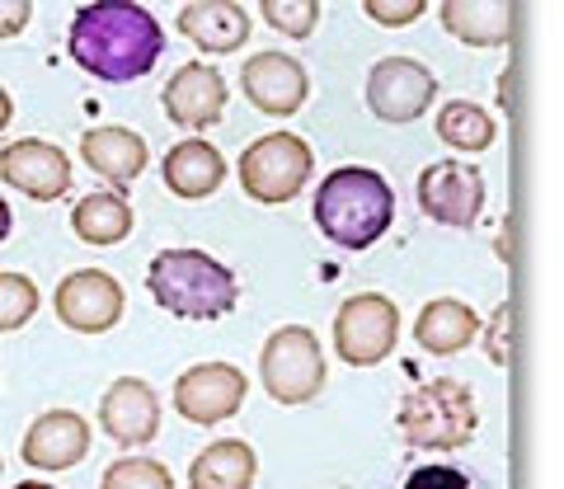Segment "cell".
Masks as SVG:
<instances>
[{"mask_svg": "<svg viewBox=\"0 0 564 489\" xmlns=\"http://www.w3.org/2000/svg\"><path fill=\"white\" fill-rule=\"evenodd\" d=\"M66 52L95 80L128 85L151 76V66L165 57V29L137 0H95L70 20Z\"/></svg>", "mask_w": 564, "mask_h": 489, "instance_id": "cell-1", "label": "cell"}, {"mask_svg": "<svg viewBox=\"0 0 564 489\" xmlns=\"http://www.w3.org/2000/svg\"><path fill=\"white\" fill-rule=\"evenodd\" d=\"M315 221L329 244L339 250H367L377 244L395 221V194L377 170L367 165H339L315 188Z\"/></svg>", "mask_w": 564, "mask_h": 489, "instance_id": "cell-2", "label": "cell"}, {"mask_svg": "<svg viewBox=\"0 0 564 489\" xmlns=\"http://www.w3.org/2000/svg\"><path fill=\"white\" fill-rule=\"evenodd\" d=\"M147 287L155 296V306L180 320H221L240 296L236 273L217 264L212 254L193 250V244H174V250L155 254Z\"/></svg>", "mask_w": 564, "mask_h": 489, "instance_id": "cell-3", "label": "cell"}, {"mask_svg": "<svg viewBox=\"0 0 564 489\" xmlns=\"http://www.w3.org/2000/svg\"><path fill=\"white\" fill-rule=\"evenodd\" d=\"M475 428H480V410H475V391L466 381L437 377L429 387L410 391L400 405V433L414 447L456 452L475 438Z\"/></svg>", "mask_w": 564, "mask_h": 489, "instance_id": "cell-4", "label": "cell"}, {"mask_svg": "<svg viewBox=\"0 0 564 489\" xmlns=\"http://www.w3.org/2000/svg\"><path fill=\"white\" fill-rule=\"evenodd\" d=\"M259 381H263V395L278 400V405H306V400L321 395L325 354H321L315 329H306V325L273 329L259 354Z\"/></svg>", "mask_w": 564, "mask_h": 489, "instance_id": "cell-5", "label": "cell"}, {"mask_svg": "<svg viewBox=\"0 0 564 489\" xmlns=\"http://www.w3.org/2000/svg\"><path fill=\"white\" fill-rule=\"evenodd\" d=\"M311 170H315V155H311V146L296 132H269V137H259V142L245 146L240 165H236L245 194H250L254 203H263V207L292 203L306 188Z\"/></svg>", "mask_w": 564, "mask_h": 489, "instance_id": "cell-6", "label": "cell"}, {"mask_svg": "<svg viewBox=\"0 0 564 489\" xmlns=\"http://www.w3.org/2000/svg\"><path fill=\"white\" fill-rule=\"evenodd\" d=\"M400 339V311L391 296L381 292H358L348 296L334 316V348H339V362L348 367H377L395 354Z\"/></svg>", "mask_w": 564, "mask_h": 489, "instance_id": "cell-7", "label": "cell"}, {"mask_svg": "<svg viewBox=\"0 0 564 489\" xmlns=\"http://www.w3.org/2000/svg\"><path fill=\"white\" fill-rule=\"evenodd\" d=\"M122 302H128V296H122V283L104 269L66 273L57 283V296H52L57 320L66 329H76V335H104V329H113L122 320Z\"/></svg>", "mask_w": 564, "mask_h": 489, "instance_id": "cell-8", "label": "cell"}, {"mask_svg": "<svg viewBox=\"0 0 564 489\" xmlns=\"http://www.w3.org/2000/svg\"><path fill=\"white\" fill-rule=\"evenodd\" d=\"M245 372L231 362H198L174 381V410L198 428H217L226 424L240 405H245Z\"/></svg>", "mask_w": 564, "mask_h": 489, "instance_id": "cell-9", "label": "cell"}, {"mask_svg": "<svg viewBox=\"0 0 564 489\" xmlns=\"http://www.w3.org/2000/svg\"><path fill=\"white\" fill-rule=\"evenodd\" d=\"M437 80L414 57H381L367 72V109L381 122H414L433 104Z\"/></svg>", "mask_w": 564, "mask_h": 489, "instance_id": "cell-10", "label": "cell"}, {"mask_svg": "<svg viewBox=\"0 0 564 489\" xmlns=\"http://www.w3.org/2000/svg\"><path fill=\"white\" fill-rule=\"evenodd\" d=\"M419 207L437 226H475L485 213V174L462 161H437L419 174Z\"/></svg>", "mask_w": 564, "mask_h": 489, "instance_id": "cell-11", "label": "cell"}, {"mask_svg": "<svg viewBox=\"0 0 564 489\" xmlns=\"http://www.w3.org/2000/svg\"><path fill=\"white\" fill-rule=\"evenodd\" d=\"M240 90L250 95V104L259 113L288 118L306 104L311 76H306L302 62L288 57V52H259V57H250L240 66Z\"/></svg>", "mask_w": 564, "mask_h": 489, "instance_id": "cell-12", "label": "cell"}, {"mask_svg": "<svg viewBox=\"0 0 564 489\" xmlns=\"http://www.w3.org/2000/svg\"><path fill=\"white\" fill-rule=\"evenodd\" d=\"M161 99H165V113H170L174 128L207 132V128H217L221 113H226V80H221L217 66L188 62V66H180V72L170 76Z\"/></svg>", "mask_w": 564, "mask_h": 489, "instance_id": "cell-13", "label": "cell"}, {"mask_svg": "<svg viewBox=\"0 0 564 489\" xmlns=\"http://www.w3.org/2000/svg\"><path fill=\"white\" fill-rule=\"evenodd\" d=\"M0 180L39 203H57L70 188V161L62 146L24 137V142H10L0 151Z\"/></svg>", "mask_w": 564, "mask_h": 489, "instance_id": "cell-14", "label": "cell"}, {"mask_svg": "<svg viewBox=\"0 0 564 489\" xmlns=\"http://www.w3.org/2000/svg\"><path fill=\"white\" fill-rule=\"evenodd\" d=\"M99 424L113 443L141 447L161 433V400L141 377H118L99 400Z\"/></svg>", "mask_w": 564, "mask_h": 489, "instance_id": "cell-15", "label": "cell"}, {"mask_svg": "<svg viewBox=\"0 0 564 489\" xmlns=\"http://www.w3.org/2000/svg\"><path fill=\"white\" fill-rule=\"evenodd\" d=\"M90 452V424L76 410H47L24 433V461L33 470H70Z\"/></svg>", "mask_w": 564, "mask_h": 489, "instance_id": "cell-16", "label": "cell"}, {"mask_svg": "<svg viewBox=\"0 0 564 489\" xmlns=\"http://www.w3.org/2000/svg\"><path fill=\"white\" fill-rule=\"evenodd\" d=\"M80 161L104 180H113V188H128L147 170L151 151L132 128H90L80 137Z\"/></svg>", "mask_w": 564, "mask_h": 489, "instance_id": "cell-17", "label": "cell"}, {"mask_svg": "<svg viewBox=\"0 0 564 489\" xmlns=\"http://www.w3.org/2000/svg\"><path fill=\"white\" fill-rule=\"evenodd\" d=\"M250 14L236 0H193L180 14V33L203 52H236L250 43Z\"/></svg>", "mask_w": 564, "mask_h": 489, "instance_id": "cell-18", "label": "cell"}, {"mask_svg": "<svg viewBox=\"0 0 564 489\" xmlns=\"http://www.w3.org/2000/svg\"><path fill=\"white\" fill-rule=\"evenodd\" d=\"M475 335H480V316H475L466 302H456V296H437V302L423 306L419 320H414V344L433 358L462 354V348L475 344Z\"/></svg>", "mask_w": 564, "mask_h": 489, "instance_id": "cell-19", "label": "cell"}, {"mask_svg": "<svg viewBox=\"0 0 564 489\" xmlns=\"http://www.w3.org/2000/svg\"><path fill=\"white\" fill-rule=\"evenodd\" d=\"M161 174H165L170 194H180V198H212L226 184V161H221V151L212 142H203V137H188V142L170 146Z\"/></svg>", "mask_w": 564, "mask_h": 489, "instance_id": "cell-20", "label": "cell"}, {"mask_svg": "<svg viewBox=\"0 0 564 489\" xmlns=\"http://www.w3.org/2000/svg\"><path fill=\"white\" fill-rule=\"evenodd\" d=\"M443 29L466 47H503L513 39V0H443Z\"/></svg>", "mask_w": 564, "mask_h": 489, "instance_id": "cell-21", "label": "cell"}, {"mask_svg": "<svg viewBox=\"0 0 564 489\" xmlns=\"http://www.w3.org/2000/svg\"><path fill=\"white\" fill-rule=\"evenodd\" d=\"M254 447L240 438H221L203 447L188 466V489H250L254 485Z\"/></svg>", "mask_w": 564, "mask_h": 489, "instance_id": "cell-22", "label": "cell"}, {"mask_svg": "<svg viewBox=\"0 0 564 489\" xmlns=\"http://www.w3.org/2000/svg\"><path fill=\"white\" fill-rule=\"evenodd\" d=\"M70 231H76L85 244H99V250H113L118 240H128L132 231V207L118 194H85L76 207H70Z\"/></svg>", "mask_w": 564, "mask_h": 489, "instance_id": "cell-23", "label": "cell"}, {"mask_svg": "<svg viewBox=\"0 0 564 489\" xmlns=\"http://www.w3.org/2000/svg\"><path fill=\"white\" fill-rule=\"evenodd\" d=\"M437 137H443L447 146H456V151H489L494 137H499V128H494V118L480 109V104L456 99V104H447V109L437 113Z\"/></svg>", "mask_w": 564, "mask_h": 489, "instance_id": "cell-24", "label": "cell"}, {"mask_svg": "<svg viewBox=\"0 0 564 489\" xmlns=\"http://www.w3.org/2000/svg\"><path fill=\"white\" fill-rule=\"evenodd\" d=\"M39 316V287L24 273H0V335L29 325Z\"/></svg>", "mask_w": 564, "mask_h": 489, "instance_id": "cell-25", "label": "cell"}, {"mask_svg": "<svg viewBox=\"0 0 564 489\" xmlns=\"http://www.w3.org/2000/svg\"><path fill=\"white\" fill-rule=\"evenodd\" d=\"M99 489H174V476L151 457H122L104 470Z\"/></svg>", "mask_w": 564, "mask_h": 489, "instance_id": "cell-26", "label": "cell"}, {"mask_svg": "<svg viewBox=\"0 0 564 489\" xmlns=\"http://www.w3.org/2000/svg\"><path fill=\"white\" fill-rule=\"evenodd\" d=\"M263 24L288 33V39H311L315 20H321V0H259Z\"/></svg>", "mask_w": 564, "mask_h": 489, "instance_id": "cell-27", "label": "cell"}, {"mask_svg": "<svg viewBox=\"0 0 564 489\" xmlns=\"http://www.w3.org/2000/svg\"><path fill=\"white\" fill-rule=\"evenodd\" d=\"M362 10H367V20H377L381 29H404L429 10V0H362Z\"/></svg>", "mask_w": 564, "mask_h": 489, "instance_id": "cell-28", "label": "cell"}, {"mask_svg": "<svg viewBox=\"0 0 564 489\" xmlns=\"http://www.w3.org/2000/svg\"><path fill=\"white\" fill-rule=\"evenodd\" d=\"M404 489H470V480L452 466H419L414 476L404 480Z\"/></svg>", "mask_w": 564, "mask_h": 489, "instance_id": "cell-29", "label": "cell"}, {"mask_svg": "<svg viewBox=\"0 0 564 489\" xmlns=\"http://www.w3.org/2000/svg\"><path fill=\"white\" fill-rule=\"evenodd\" d=\"M33 0H0V39H20L29 29Z\"/></svg>", "mask_w": 564, "mask_h": 489, "instance_id": "cell-30", "label": "cell"}, {"mask_svg": "<svg viewBox=\"0 0 564 489\" xmlns=\"http://www.w3.org/2000/svg\"><path fill=\"white\" fill-rule=\"evenodd\" d=\"M508 316H513V306H499V311H494V320H489V335H485V348H489V358L494 362H508Z\"/></svg>", "mask_w": 564, "mask_h": 489, "instance_id": "cell-31", "label": "cell"}, {"mask_svg": "<svg viewBox=\"0 0 564 489\" xmlns=\"http://www.w3.org/2000/svg\"><path fill=\"white\" fill-rule=\"evenodd\" d=\"M10 113H14V99H10V90H6V85H0V132L10 128Z\"/></svg>", "mask_w": 564, "mask_h": 489, "instance_id": "cell-32", "label": "cell"}, {"mask_svg": "<svg viewBox=\"0 0 564 489\" xmlns=\"http://www.w3.org/2000/svg\"><path fill=\"white\" fill-rule=\"evenodd\" d=\"M10 221H14V217H10V203H6V198H0V240H6V236H10Z\"/></svg>", "mask_w": 564, "mask_h": 489, "instance_id": "cell-33", "label": "cell"}, {"mask_svg": "<svg viewBox=\"0 0 564 489\" xmlns=\"http://www.w3.org/2000/svg\"><path fill=\"white\" fill-rule=\"evenodd\" d=\"M14 489H57V485H39V480H24V485H14Z\"/></svg>", "mask_w": 564, "mask_h": 489, "instance_id": "cell-34", "label": "cell"}, {"mask_svg": "<svg viewBox=\"0 0 564 489\" xmlns=\"http://www.w3.org/2000/svg\"><path fill=\"white\" fill-rule=\"evenodd\" d=\"M0 470H6V461H0Z\"/></svg>", "mask_w": 564, "mask_h": 489, "instance_id": "cell-35", "label": "cell"}]
</instances>
